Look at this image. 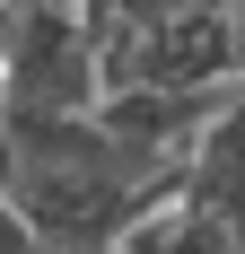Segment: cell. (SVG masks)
Wrapping results in <instances>:
<instances>
[{
  "label": "cell",
  "instance_id": "cell-1",
  "mask_svg": "<svg viewBox=\"0 0 245 254\" xmlns=\"http://www.w3.org/2000/svg\"><path fill=\"white\" fill-rule=\"evenodd\" d=\"M0 193L35 228V254H114L175 193V167L122 149L97 114H0Z\"/></svg>",
  "mask_w": 245,
  "mask_h": 254
},
{
  "label": "cell",
  "instance_id": "cell-5",
  "mask_svg": "<svg viewBox=\"0 0 245 254\" xmlns=\"http://www.w3.org/2000/svg\"><path fill=\"white\" fill-rule=\"evenodd\" d=\"M0 254H35V228L18 219V202L0 193Z\"/></svg>",
  "mask_w": 245,
  "mask_h": 254
},
{
  "label": "cell",
  "instance_id": "cell-2",
  "mask_svg": "<svg viewBox=\"0 0 245 254\" xmlns=\"http://www.w3.org/2000/svg\"><path fill=\"white\" fill-rule=\"evenodd\" d=\"M97 97H105L97 44H88L70 0L9 9V35H0V114H88Z\"/></svg>",
  "mask_w": 245,
  "mask_h": 254
},
{
  "label": "cell",
  "instance_id": "cell-4",
  "mask_svg": "<svg viewBox=\"0 0 245 254\" xmlns=\"http://www.w3.org/2000/svg\"><path fill=\"white\" fill-rule=\"evenodd\" d=\"M114 254H237V237H228L219 219H201L193 202H175V193H167L149 219H131V228H122Z\"/></svg>",
  "mask_w": 245,
  "mask_h": 254
},
{
  "label": "cell",
  "instance_id": "cell-3",
  "mask_svg": "<svg viewBox=\"0 0 245 254\" xmlns=\"http://www.w3.org/2000/svg\"><path fill=\"white\" fill-rule=\"evenodd\" d=\"M175 202H193L201 219H219L245 254V79L219 97V114L201 123V140L175 167Z\"/></svg>",
  "mask_w": 245,
  "mask_h": 254
}]
</instances>
